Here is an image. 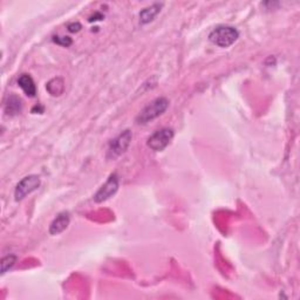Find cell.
<instances>
[{
    "label": "cell",
    "instance_id": "obj_10",
    "mask_svg": "<svg viewBox=\"0 0 300 300\" xmlns=\"http://www.w3.org/2000/svg\"><path fill=\"white\" fill-rule=\"evenodd\" d=\"M22 111V101L19 96L9 95L5 102V112L8 115L15 116Z\"/></svg>",
    "mask_w": 300,
    "mask_h": 300
},
{
    "label": "cell",
    "instance_id": "obj_2",
    "mask_svg": "<svg viewBox=\"0 0 300 300\" xmlns=\"http://www.w3.org/2000/svg\"><path fill=\"white\" fill-rule=\"evenodd\" d=\"M169 107V100L166 98H157L152 100L149 105H147L143 111L140 113L138 118H136V122L139 125H147V123L151 122L152 120L157 119L158 116H161Z\"/></svg>",
    "mask_w": 300,
    "mask_h": 300
},
{
    "label": "cell",
    "instance_id": "obj_1",
    "mask_svg": "<svg viewBox=\"0 0 300 300\" xmlns=\"http://www.w3.org/2000/svg\"><path fill=\"white\" fill-rule=\"evenodd\" d=\"M239 38V32L232 26L221 25L213 28L209 34V40L213 45L222 48H228L235 44Z\"/></svg>",
    "mask_w": 300,
    "mask_h": 300
},
{
    "label": "cell",
    "instance_id": "obj_11",
    "mask_svg": "<svg viewBox=\"0 0 300 300\" xmlns=\"http://www.w3.org/2000/svg\"><path fill=\"white\" fill-rule=\"evenodd\" d=\"M46 89L51 95L59 96L65 91V82H63L61 78H54L46 85Z\"/></svg>",
    "mask_w": 300,
    "mask_h": 300
},
{
    "label": "cell",
    "instance_id": "obj_7",
    "mask_svg": "<svg viewBox=\"0 0 300 300\" xmlns=\"http://www.w3.org/2000/svg\"><path fill=\"white\" fill-rule=\"evenodd\" d=\"M69 222H71V216H69V212L63 211L60 212L58 216L54 218V221L51 223V226H49V233L52 236H56L59 233H61L65 231L66 229L68 228Z\"/></svg>",
    "mask_w": 300,
    "mask_h": 300
},
{
    "label": "cell",
    "instance_id": "obj_9",
    "mask_svg": "<svg viewBox=\"0 0 300 300\" xmlns=\"http://www.w3.org/2000/svg\"><path fill=\"white\" fill-rule=\"evenodd\" d=\"M163 7V4H152L149 7L143 8L141 12H140V21L142 24H149L150 21L155 19V16L161 12V9Z\"/></svg>",
    "mask_w": 300,
    "mask_h": 300
},
{
    "label": "cell",
    "instance_id": "obj_14",
    "mask_svg": "<svg viewBox=\"0 0 300 300\" xmlns=\"http://www.w3.org/2000/svg\"><path fill=\"white\" fill-rule=\"evenodd\" d=\"M67 28L71 33H78L79 31H81L82 26H81V24H80V22H72V24H69L67 26Z\"/></svg>",
    "mask_w": 300,
    "mask_h": 300
},
{
    "label": "cell",
    "instance_id": "obj_15",
    "mask_svg": "<svg viewBox=\"0 0 300 300\" xmlns=\"http://www.w3.org/2000/svg\"><path fill=\"white\" fill-rule=\"evenodd\" d=\"M103 18H105V16H103V15L101 14V13H98V12H96L94 15H92L91 18H89V21L92 22V21H95V20H101V19H103Z\"/></svg>",
    "mask_w": 300,
    "mask_h": 300
},
{
    "label": "cell",
    "instance_id": "obj_5",
    "mask_svg": "<svg viewBox=\"0 0 300 300\" xmlns=\"http://www.w3.org/2000/svg\"><path fill=\"white\" fill-rule=\"evenodd\" d=\"M41 184V179L38 175H29L26 176L20 181L15 186L14 190V197L15 201H22V199L34 192L35 190L39 189Z\"/></svg>",
    "mask_w": 300,
    "mask_h": 300
},
{
    "label": "cell",
    "instance_id": "obj_6",
    "mask_svg": "<svg viewBox=\"0 0 300 300\" xmlns=\"http://www.w3.org/2000/svg\"><path fill=\"white\" fill-rule=\"evenodd\" d=\"M119 190V177L116 174H112L109 176V178L107 179V182L100 188L96 194L94 195L93 199L96 203H102L113 197Z\"/></svg>",
    "mask_w": 300,
    "mask_h": 300
},
{
    "label": "cell",
    "instance_id": "obj_12",
    "mask_svg": "<svg viewBox=\"0 0 300 300\" xmlns=\"http://www.w3.org/2000/svg\"><path fill=\"white\" fill-rule=\"evenodd\" d=\"M16 256L15 255H7L1 259V275H5L9 269H12L16 263Z\"/></svg>",
    "mask_w": 300,
    "mask_h": 300
},
{
    "label": "cell",
    "instance_id": "obj_3",
    "mask_svg": "<svg viewBox=\"0 0 300 300\" xmlns=\"http://www.w3.org/2000/svg\"><path fill=\"white\" fill-rule=\"evenodd\" d=\"M133 139V134L129 129L123 131L121 134H119L115 139H113L109 143L108 151H107V157L109 159H115L119 156H121L126 150L129 148Z\"/></svg>",
    "mask_w": 300,
    "mask_h": 300
},
{
    "label": "cell",
    "instance_id": "obj_4",
    "mask_svg": "<svg viewBox=\"0 0 300 300\" xmlns=\"http://www.w3.org/2000/svg\"><path fill=\"white\" fill-rule=\"evenodd\" d=\"M174 129L168 128V127L161 128L158 131H156L154 134L149 136L148 141H147V146L151 150H154V151H162V150H164L170 145L171 140L174 139Z\"/></svg>",
    "mask_w": 300,
    "mask_h": 300
},
{
    "label": "cell",
    "instance_id": "obj_13",
    "mask_svg": "<svg viewBox=\"0 0 300 300\" xmlns=\"http://www.w3.org/2000/svg\"><path fill=\"white\" fill-rule=\"evenodd\" d=\"M53 41H54L56 45L62 46V47H69V46L73 44V40L69 38V36L54 35L53 36Z\"/></svg>",
    "mask_w": 300,
    "mask_h": 300
},
{
    "label": "cell",
    "instance_id": "obj_8",
    "mask_svg": "<svg viewBox=\"0 0 300 300\" xmlns=\"http://www.w3.org/2000/svg\"><path fill=\"white\" fill-rule=\"evenodd\" d=\"M19 87L24 91V93L29 98H34L36 94V86L34 80L29 74H21L18 79Z\"/></svg>",
    "mask_w": 300,
    "mask_h": 300
}]
</instances>
